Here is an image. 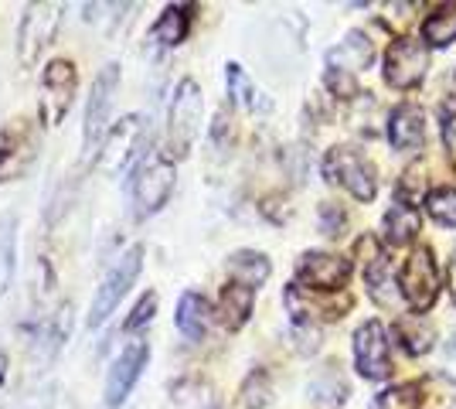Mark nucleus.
I'll return each mask as SVG.
<instances>
[{
	"instance_id": "1",
	"label": "nucleus",
	"mask_w": 456,
	"mask_h": 409,
	"mask_svg": "<svg viewBox=\"0 0 456 409\" xmlns=\"http://www.w3.org/2000/svg\"><path fill=\"white\" fill-rule=\"evenodd\" d=\"M174 184H177V168L167 154H151L143 157L134 168L130 177V212L136 222L153 218L160 212L174 195Z\"/></svg>"
},
{
	"instance_id": "2",
	"label": "nucleus",
	"mask_w": 456,
	"mask_h": 409,
	"mask_svg": "<svg viewBox=\"0 0 456 409\" xmlns=\"http://www.w3.org/2000/svg\"><path fill=\"white\" fill-rule=\"evenodd\" d=\"M201 117H205V96L194 78H181L174 86L171 106H167V157L181 160L191 154L194 140L201 134Z\"/></svg>"
},
{
	"instance_id": "3",
	"label": "nucleus",
	"mask_w": 456,
	"mask_h": 409,
	"mask_svg": "<svg viewBox=\"0 0 456 409\" xmlns=\"http://www.w3.org/2000/svg\"><path fill=\"white\" fill-rule=\"evenodd\" d=\"M119 89V65L110 61L99 69V76L93 78V93L86 102V117H82V157L95 160L102 140L110 134V113H113V99Z\"/></svg>"
},
{
	"instance_id": "4",
	"label": "nucleus",
	"mask_w": 456,
	"mask_h": 409,
	"mask_svg": "<svg viewBox=\"0 0 456 409\" xmlns=\"http://www.w3.org/2000/svg\"><path fill=\"white\" fill-rule=\"evenodd\" d=\"M143 270V246H130L123 256H116V263L106 270V276L99 280V287L93 293L89 304V328H102L110 321V314L119 307V300L130 293L136 283V276Z\"/></svg>"
},
{
	"instance_id": "5",
	"label": "nucleus",
	"mask_w": 456,
	"mask_h": 409,
	"mask_svg": "<svg viewBox=\"0 0 456 409\" xmlns=\"http://www.w3.org/2000/svg\"><path fill=\"white\" fill-rule=\"evenodd\" d=\"M143 143H147V119L140 113H130V117H123L119 123L110 127V134L102 140L93 164L102 175H123L136 157L143 160Z\"/></svg>"
},
{
	"instance_id": "6",
	"label": "nucleus",
	"mask_w": 456,
	"mask_h": 409,
	"mask_svg": "<svg viewBox=\"0 0 456 409\" xmlns=\"http://www.w3.org/2000/svg\"><path fill=\"white\" fill-rule=\"evenodd\" d=\"M61 11L65 7L52 4V0H41V4H28L24 7V18H20V28H18V59L24 69H31L45 55V48L58 38Z\"/></svg>"
},
{
	"instance_id": "7",
	"label": "nucleus",
	"mask_w": 456,
	"mask_h": 409,
	"mask_svg": "<svg viewBox=\"0 0 456 409\" xmlns=\"http://www.w3.org/2000/svg\"><path fill=\"white\" fill-rule=\"evenodd\" d=\"M147 362H151V341L147 338H134V341H126L123 351L113 358V365L106 372V389H102V403L110 409H119L126 399H130V392L136 389V382H140V375L147 369Z\"/></svg>"
},
{
	"instance_id": "8",
	"label": "nucleus",
	"mask_w": 456,
	"mask_h": 409,
	"mask_svg": "<svg viewBox=\"0 0 456 409\" xmlns=\"http://www.w3.org/2000/svg\"><path fill=\"white\" fill-rule=\"evenodd\" d=\"M38 127L31 119H14L0 130V184L20 181L38 160Z\"/></svg>"
},
{
	"instance_id": "9",
	"label": "nucleus",
	"mask_w": 456,
	"mask_h": 409,
	"mask_svg": "<svg viewBox=\"0 0 456 409\" xmlns=\"http://www.w3.org/2000/svg\"><path fill=\"white\" fill-rule=\"evenodd\" d=\"M78 93V69L72 59H52L41 69V117L48 127L65 119Z\"/></svg>"
},
{
	"instance_id": "10",
	"label": "nucleus",
	"mask_w": 456,
	"mask_h": 409,
	"mask_svg": "<svg viewBox=\"0 0 456 409\" xmlns=\"http://www.w3.org/2000/svg\"><path fill=\"white\" fill-rule=\"evenodd\" d=\"M323 177H327L330 184H344L358 201H371L375 192H379L371 164H368L358 151H351V147H334V151H327V157H323Z\"/></svg>"
},
{
	"instance_id": "11",
	"label": "nucleus",
	"mask_w": 456,
	"mask_h": 409,
	"mask_svg": "<svg viewBox=\"0 0 456 409\" xmlns=\"http://www.w3.org/2000/svg\"><path fill=\"white\" fill-rule=\"evenodd\" d=\"M399 287L402 297L409 300V307L416 314L429 311L436 304V293H439V276H436V259H433V249L419 246L412 249V256L405 259L399 276Z\"/></svg>"
},
{
	"instance_id": "12",
	"label": "nucleus",
	"mask_w": 456,
	"mask_h": 409,
	"mask_svg": "<svg viewBox=\"0 0 456 409\" xmlns=\"http://www.w3.org/2000/svg\"><path fill=\"white\" fill-rule=\"evenodd\" d=\"M347 276H351V259L334 253H304L300 263H297V283L314 293L341 290L347 283Z\"/></svg>"
},
{
	"instance_id": "13",
	"label": "nucleus",
	"mask_w": 456,
	"mask_h": 409,
	"mask_svg": "<svg viewBox=\"0 0 456 409\" xmlns=\"http://www.w3.org/2000/svg\"><path fill=\"white\" fill-rule=\"evenodd\" d=\"M426 69H429V52H426L422 41H412V38L392 41V48L385 55V78H388V86L412 89V86L422 82Z\"/></svg>"
},
{
	"instance_id": "14",
	"label": "nucleus",
	"mask_w": 456,
	"mask_h": 409,
	"mask_svg": "<svg viewBox=\"0 0 456 409\" xmlns=\"http://www.w3.org/2000/svg\"><path fill=\"white\" fill-rule=\"evenodd\" d=\"M354 365L364 379H388L392 375V362H388V341H385V328L379 321H364L354 331Z\"/></svg>"
},
{
	"instance_id": "15",
	"label": "nucleus",
	"mask_w": 456,
	"mask_h": 409,
	"mask_svg": "<svg viewBox=\"0 0 456 409\" xmlns=\"http://www.w3.org/2000/svg\"><path fill=\"white\" fill-rule=\"evenodd\" d=\"M191 20H194V7H191V4H167L164 14H160L157 24L151 28L153 45H160V48H177V45H184L191 35Z\"/></svg>"
},
{
	"instance_id": "16",
	"label": "nucleus",
	"mask_w": 456,
	"mask_h": 409,
	"mask_svg": "<svg viewBox=\"0 0 456 409\" xmlns=\"http://www.w3.org/2000/svg\"><path fill=\"white\" fill-rule=\"evenodd\" d=\"M174 321H177V331L184 334L188 341H201L211 328V304L198 290H184L181 300H177Z\"/></svg>"
},
{
	"instance_id": "17",
	"label": "nucleus",
	"mask_w": 456,
	"mask_h": 409,
	"mask_svg": "<svg viewBox=\"0 0 456 409\" xmlns=\"http://www.w3.org/2000/svg\"><path fill=\"white\" fill-rule=\"evenodd\" d=\"M388 140H392V147H399V151L422 147V140H426V117H422V110L412 106V102L399 106V110L392 113V119H388Z\"/></svg>"
},
{
	"instance_id": "18",
	"label": "nucleus",
	"mask_w": 456,
	"mask_h": 409,
	"mask_svg": "<svg viewBox=\"0 0 456 409\" xmlns=\"http://www.w3.org/2000/svg\"><path fill=\"white\" fill-rule=\"evenodd\" d=\"M371 59H375V48H371V41L364 38L362 31H351V35H347L338 48H330V55H327L330 69H334V72H347V76L368 69Z\"/></svg>"
},
{
	"instance_id": "19",
	"label": "nucleus",
	"mask_w": 456,
	"mask_h": 409,
	"mask_svg": "<svg viewBox=\"0 0 456 409\" xmlns=\"http://www.w3.org/2000/svg\"><path fill=\"white\" fill-rule=\"evenodd\" d=\"M252 304H256V290L246 287V283L228 280L225 287H222V304H218V314H222V321H225L228 331L246 328L248 314H252Z\"/></svg>"
},
{
	"instance_id": "20",
	"label": "nucleus",
	"mask_w": 456,
	"mask_h": 409,
	"mask_svg": "<svg viewBox=\"0 0 456 409\" xmlns=\"http://www.w3.org/2000/svg\"><path fill=\"white\" fill-rule=\"evenodd\" d=\"M18 270V215H0V300L7 297Z\"/></svg>"
},
{
	"instance_id": "21",
	"label": "nucleus",
	"mask_w": 456,
	"mask_h": 409,
	"mask_svg": "<svg viewBox=\"0 0 456 409\" xmlns=\"http://www.w3.org/2000/svg\"><path fill=\"white\" fill-rule=\"evenodd\" d=\"M228 273H232V280L235 283H246L252 290H259L263 283L269 280V259L263 253H252V249H239V253L228 256Z\"/></svg>"
},
{
	"instance_id": "22",
	"label": "nucleus",
	"mask_w": 456,
	"mask_h": 409,
	"mask_svg": "<svg viewBox=\"0 0 456 409\" xmlns=\"http://www.w3.org/2000/svg\"><path fill=\"white\" fill-rule=\"evenodd\" d=\"M419 233V212L416 205H405L399 201L395 209H388L385 215V242L388 246H409Z\"/></svg>"
},
{
	"instance_id": "23",
	"label": "nucleus",
	"mask_w": 456,
	"mask_h": 409,
	"mask_svg": "<svg viewBox=\"0 0 456 409\" xmlns=\"http://www.w3.org/2000/svg\"><path fill=\"white\" fill-rule=\"evenodd\" d=\"M422 38L433 48H443V45H450L456 38V4H443L422 20Z\"/></svg>"
},
{
	"instance_id": "24",
	"label": "nucleus",
	"mask_w": 456,
	"mask_h": 409,
	"mask_svg": "<svg viewBox=\"0 0 456 409\" xmlns=\"http://www.w3.org/2000/svg\"><path fill=\"white\" fill-rule=\"evenodd\" d=\"M395 338H399V345L409 355H422V351L433 348V328L422 321V317H409V321H395Z\"/></svg>"
},
{
	"instance_id": "25",
	"label": "nucleus",
	"mask_w": 456,
	"mask_h": 409,
	"mask_svg": "<svg viewBox=\"0 0 456 409\" xmlns=\"http://www.w3.org/2000/svg\"><path fill=\"white\" fill-rule=\"evenodd\" d=\"M225 82H228L232 102H239V106H246V110H256V106H259V93H256L252 78L246 76V69H242L239 61H228L225 65Z\"/></svg>"
},
{
	"instance_id": "26",
	"label": "nucleus",
	"mask_w": 456,
	"mask_h": 409,
	"mask_svg": "<svg viewBox=\"0 0 456 409\" xmlns=\"http://www.w3.org/2000/svg\"><path fill=\"white\" fill-rule=\"evenodd\" d=\"M419 406H422V386H416V382L385 389L379 399L371 403V409H419Z\"/></svg>"
},
{
	"instance_id": "27",
	"label": "nucleus",
	"mask_w": 456,
	"mask_h": 409,
	"mask_svg": "<svg viewBox=\"0 0 456 409\" xmlns=\"http://www.w3.org/2000/svg\"><path fill=\"white\" fill-rule=\"evenodd\" d=\"M426 209H429V215H433L436 222H443V225H456V192L453 188H436V192H429Z\"/></svg>"
},
{
	"instance_id": "28",
	"label": "nucleus",
	"mask_w": 456,
	"mask_h": 409,
	"mask_svg": "<svg viewBox=\"0 0 456 409\" xmlns=\"http://www.w3.org/2000/svg\"><path fill=\"white\" fill-rule=\"evenodd\" d=\"M269 375L263 369L252 372L242 386V409H263L269 403Z\"/></svg>"
},
{
	"instance_id": "29",
	"label": "nucleus",
	"mask_w": 456,
	"mask_h": 409,
	"mask_svg": "<svg viewBox=\"0 0 456 409\" xmlns=\"http://www.w3.org/2000/svg\"><path fill=\"white\" fill-rule=\"evenodd\" d=\"M153 314H157V293L153 290H147L140 300H136V307H134V314L123 321V331L126 334H136V331H143L147 324L153 321Z\"/></svg>"
},
{
	"instance_id": "30",
	"label": "nucleus",
	"mask_w": 456,
	"mask_h": 409,
	"mask_svg": "<svg viewBox=\"0 0 456 409\" xmlns=\"http://www.w3.org/2000/svg\"><path fill=\"white\" fill-rule=\"evenodd\" d=\"M443 143L450 151V160L456 164V99L443 102Z\"/></svg>"
},
{
	"instance_id": "31",
	"label": "nucleus",
	"mask_w": 456,
	"mask_h": 409,
	"mask_svg": "<svg viewBox=\"0 0 456 409\" xmlns=\"http://www.w3.org/2000/svg\"><path fill=\"white\" fill-rule=\"evenodd\" d=\"M327 86L338 93V96L351 99L358 93V86H354V78L347 76V72H334V69H327Z\"/></svg>"
},
{
	"instance_id": "32",
	"label": "nucleus",
	"mask_w": 456,
	"mask_h": 409,
	"mask_svg": "<svg viewBox=\"0 0 456 409\" xmlns=\"http://www.w3.org/2000/svg\"><path fill=\"white\" fill-rule=\"evenodd\" d=\"M321 225H323V233L327 235H338L341 233V225H344V212H338L330 201L321 209Z\"/></svg>"
},
{
	"instance_id": "33",
	"label": "nucleus",
	"mask_w": 456,
	"mask_h": 409,
	"mask_svg": "<svg viewBox=\"0 0 456 409\" xmlns=\"http://www.w3.org/2000/svg\"><path fill=\"white\" fill-rule=\"evenodd\" d=\"M450 297H453V304H456V259L450 263Z\"/></svg>"
},
{
	"instance_id": "34",
	"label": "nucleus",
	"mask_w": 456,
	"mask_h": 409,
	"mask_svg": "<svg viewBox=\"0 0 456 409\" xmlns=\"http://www.w3.org/2000/svg\"><path fill=\"white\" fill-rule=\"evenodd\" d=\"M4 382H7V355L0 351V386H4Z\"/></svg>"
}]
</instances>
